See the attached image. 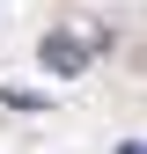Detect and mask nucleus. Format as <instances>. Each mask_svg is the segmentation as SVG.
Returning <instances> with one entry per match:
<instances>
[{
	"label": "nucleus",
	"mask_w": 147,
	"mask_h": 154,
	"mask_svg": "<svg viewBox=\"0 0 147 154\" xmlns=\"http://www.w3.org/2000/svg\"><path fill=\"white\" fill-rule=\"evenodd\" d=\"M44 66H52V73H81V66H88L81 37H74V29H52V37H44Z\"/></svg>",
	"instance_id": "f257e3e1"
},
{
	"label": "nucleus",
	"mask_w": 147,
	"mask_h": 154,
	"mask_svg": "<svg viewBox=\"0 0 147 154\" xmlns=\"http://www.w3.org/2000/svg\"><path fill=\"white\" fill-rule=\"evenodd\" d=\"M118 154H147V147H140V140H125V147H118Z\"/></svg>",
	"instance_id": "f03ea898"
}]
</instances>
